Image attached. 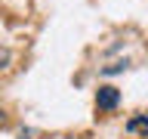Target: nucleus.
<instances>
[{
    "label": "nucleus",
    "mask_w": 148,
    "mask_h": 139,
    "mask_svg": "<svg viewBox=\"0 0 148 139\" xmlns=\"http://www.w3.org/2000/svg\"><path fill=\"white\" fill-rule=\"evenodd\" d=\"M117 99H120V93L114 90V87H102L99 96H96V105H99V108H105V111H111L114 105H117Z\"/></svg>",
    "instance_id": "nucleus-1"
},
{
    "label": "nucleus",
    "mask_w": 148,
    "mask_h": 139,
    "mask_svg": "<svg viewBox=\"0 0 148 139\" xmlns=\"http://www.w3.org/2000/svg\"><path fill=\"white\" fill-rule=\"evenodd\" d=\"M127 130L130 133H148V118H133L127 124Z\"/></svg>",
    "instance_id": "nucleus-2"
},
{
    "label": "nucleus",
    "mask_w": 148,
    "mask_h": 139,
    "mask_svg": "<svg viewBox=\"0 0 148 139\" xmlns=\"http://www.w3.org/2000/svg\"><path fill=\"white\" fill-rule=\"evenodd\" d=\"M6 65H9V50L0 46V68H6Z\"/></svg>",
    "instance_id": "nucleus-3"
},
{
    "label": "nucleus",
    "mask_w": 148,
    "mask_h": 139,
    "mask_svg": "<svg viewBox=\"0 0 148 139\" xmlns=\"http://www.w3.org/2000/svg\"><path fill=\"white\" fill-rule=\"evenodd\" d=\"M37 136H40L37 130H22V133H18V139H37Z\"/></svg>",
    "instance_id": "nucleus-4"
},
{
    "label": "nucleus",
    "mask_w": 148,
    "mask_h": 139,
    "mask_svg": "<svg viewBox=\"0 0 148 139\" xmlns=\"http://www.w3.org/2000/svg\"><path fill=\"white\" fill-rule=\"evenodd\" d=\"M0 127H6V114H3V108H0Z\"/></svg>",
    "instance_id": "nucleus-5"
}]
</instances>
